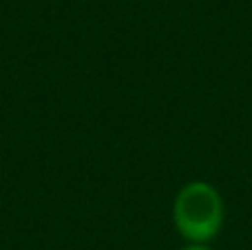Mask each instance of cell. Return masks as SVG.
I'll return each mask as SVG.
<instances>
[{
	"label": "cell",
	"instance_id": "obj_1",
	"mask_svg": "<svg viewBox=\"0 0 252 250\" xmlns=\"http://www.w3.org/2000/svg\"><path fill=\"white\" fill-rule=\"evenodd\" d=\"M177 230L190 242H208L219 233L223 204L219 193L206 182H190L179 190L173 206Z\"/></svg>",
	"mask_w": 252,
	"mask_h": 250
},
{
	"label": "cell",
	"instance_id": "obj_2",
	"mask_svg": "<svg viewBox=\"0 0 252 250\" xmlns=\"http://www.w3.org/2000/svg\"><path fill=\"white\" fill-rule=\"evenodd\" d=\"M184 250H210V248H206V246H199V244H192V246H186Z\"/></svg>",
	"mask_w": 252,
	"mask_h": 250
}]
</instances>
